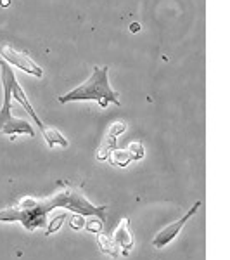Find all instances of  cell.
<instances>
[{
  "instance_id": "cell-13",
  "label": "cell",
  "mask_w": 230,
  "mask_h": 260,
  "mask_svg": "<svg viewBox=\"0 0 230 260\" xmlns=\"http://www.w3.org/2000/svg\"><path fill=\"white\" fill-rule=\"evenodd\" d=\"M127 151L130 153L132 160H140V158H144V146H142L140 142H132L127 148Z\"/></svg>"
},
{
  "instance_id": "cell-4",
  "label": "cell",
  "mask_w": 230,
  "mask_h": 260,
  "mask_svg": "<svg viewBox=\"0 0 230 260\" xmlns=\"http://www.w3.org/2000/svg\"><path fill=\"white\" fill-rule=\"evenodd\" d=\"M0 80H2L4 87V104L0 108V125H4L7 120L12 118L11 108H12V92L18 80H16V75L12 66L6 59H0Z\"/></svg>"
},
{
  "instance_id": "cell-10",
  "label": "cell",
  "mask_w": 230,
  "mask_h": 260,
  "mask_svg": "<svg viewBox=\"0 0 230 260\" xmlns=\"http://www.w3.org/2000/svg\"><path fill=\"white\" fill-rule=\"evenodd\" d=\"M97 245L100 251L106 255H111V257H120L121 255L120 246L116 245L112 236H107V234H104V233H97Z\"/></svg>"
},
{
  "instance_id": "cell-6",
  "label": "cell",
  "mask_w": 230,
  "mask_h": 260,
  "mask_svg": "<svg viewBox=\"0 0 230 260\" xmlns=\"http://www.w3.org/2000/svg\"><path fill=\"white\" fill-rule=\"evenodd\" d=\"M199 207H201V201H196V203L192 205V208H189V212H187L185 215L182 217V219L171 222V224H168L166 228H163L160 233L154 236V240H152V246H154V248H165L168 243L173 241L175 238L178 236V233H180V231L183 229V225L189 222L190 217L194 215L196 212H198Z\"/></svg>"
},
{
  "instance_id": "cell-9",
  "label": "cell",
  "mask_w": 230,
  "mask_h": 260,
  "mask_svg": "<svg viewBox=\"0 0 230 260\" xmlns=\"http://www.w3.org/2000/svg\"><path fill=\"white\" fill-rule=\"evenodd\" d=\"M12 95H14V99L18 101V103L21 104V106H23L24 110L28 111V115H30V118H31L33 121H35L36 125H39V127H40V132L44 134V132H45V128H47V127H45V125L42 123V120L39 118V116H36L35 110H33V106L30 104V101H28L26 94H24V90L19 87V83H16V87H14V92H12Z\"/></svg>"
},
{
  "instance_id": "cell-11",
  "label": "cell",
  "mask_w": 230,
  "mask_h": 260,
  "mask_svg": "<svg viewBox=\"0 0 230 260\" xmlns=\"http://www.w3.org/2000/svg\"><path fill=\"white\" fill-rule=\"evenodd\" d=\"M42 136H44V139L47 141V146H49V148H54L56 144L62 146V148H68V141H66L64 137H62L56 128L47 127V128H45V132L42 134Z\"/></svg>"
},
{
  "instance_id": "cell-7",
  "label": "cell",
  "mask_w": 230,
  "mask_h": 260,
  "mask_svg": "<svg viewBox=\"0 0 230 260\" xmlns=\"http://www.w3.org/2000/svg\"><path fill=\"white\" fill-rule=\"evenodd\" d=\"M112 238H114L116 245L120 246V250L123 251V255H128V250L133 248L135 241H133L132 231H130V220H128L127 217L120 222V225L116 228L114 233H112Z\"/></svg>"
},
{
  "instance_id": "cell-1",
  "label": "cell",
  "mask_w": 230,
  "mask_h": 260,
  "mask_svg": "<svg viewBox=\"0 0 230 260\" xmlns=\"http://www.w3.org/2000/svg\"><path fill=\"white\" fill-rule=\"evenodd\" d=\"M107 75H109V66H102V68L94 66L89 80H85L82 85H78L76 89H73L68 94L61 95L59 103L64 104L71 103V101H97L100 108H107L109 103L121 106L120 94L111 89Z\"/></svg>"
},
{
  "instance_id": "cell-5",
  "label": "cell",
  "mask_w": 230,
  "mask_h": 260,
  "mask_svg": "<svg viewBox=\"0 0 230 260\" xmlns=\"http://www.w3.org/2000/svg\"><path fill=\"white\" fill-rule=\"evenodd\" d=\"M0 56H2V59H6L9 62L11 66H16V68L23 70L24 73L33 75V77H36V78L44 77V70L28 56V52H21V50L11 47V45H2V47H0Z\"/></svg>"
},
{
  "instance_id": "cell-2",
  "label": "cell",
  "mask_w": 230,
  "mask_h": 260,
  "mask_svg": "<svg viewBox=\"0 0 230 260\" xmlns=\"http://www.w3.org/2000/svg\"><path fill=\"white\" fill-rule=\"evenodd\" d=\"M61 189L57 192H54L52 196H49V203L50 207L54 208H68L69 212L76 213V215L82 217H94L97 219L100 224L106 228V220H107V207L102 205V207H95L92 205L89 200L85 198L83 191L78 186H73V184L68 182H59Z\"/></svg>"
},
{
  "instance_id": "cell-8",
  "label": "cell",
  "mask_w": 230,
  "mask_h": 260,
  "mask_svg": "<svg viewBox=\"0 0 230 260\" xmlns=\"http://www.w3.org/2000/svg\"><path fill=\"white\" fill-rule=\"evenodd\" d=\"M0 132L11 137H14L16 134H26V136H30V137L35 136V130H33V127L30 125V121L14 118V116H12L11 120H7L4 125H0Z\"/></svg>"
},
{
  "instance_id": "cell-14",
  "label": "cell",
  "mask_w": 230,
  "mask_h": 260,
  "mask_svg": "<svg viewBox=\"0 0 230 260\" xmlns=\"http://www.w3.org/2000/svg\"><path fill=\"white\" fill-rule=\"evenodd\" d=\"M64 219H66V215H59L56 220H52V224H50V228L47 229V234H52L54 231H56V229L61 225V220H64Z\"/></svg>"
},
{
  "instance_id": "cell-12",
  "label": "cell",
  "mask_w": 230,
  "mask_h": 260,
  "mask_svg": "<svg viewBox=\"0 0 230 260\" xmlns=\"http://www.w3.org/2000/svg\"><path fill=\"white\" fill-rule=\"evenodd\" d=\"M111 163L112 165H118V167H127L128 163L132 161V156H130V153H128L127 149H112L111 151Z\"/></svg>"
},
{
  "instance_id": "cell-15",
  "label": "cell",
  "mask_w": 230,
  "mask_h": 260,
  "mask_svg": "<svg viewBox=\"0 0 230 260\" xmlns=\"http://www.w3.org/2000/svg\"><path fill=\"white\" fill-rule=\"evenodd\" d=\"M130 30H132L133 33H135V31H139V30H140V26H139V24H135V23H133L132 26H130Z\"/></svg>"
},
{
  "instance_id": "cell-3",
  "label": "cell",
  "mask_w": 230,
  "mask_h": 260,
  "mask_svg": "<svg viewBox=\"0 0 230 260\" xmlns=\"http://www.w3.org/2000/svg\"><path fill=\"white\" fill-rule=\"evenodd\" d=\"M52 212L49 198H23L16 207L0 212V222H21L24 229L36 231L49 225L47 215Z\"/></svg>"
}]
</instances>
